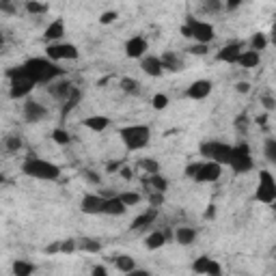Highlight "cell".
<instances>
[{
  "instance_id": "obj_1",
  "label": "cell",
  "mask_w": 276,
  "mask_h": 276,
  "mask_svg": "<svg viewBox=\"0 0 276 276\" xmlns=\"http://www.w3.org/2000/svg\"><path fill=\"white\" fill-rule=\"evenodd\" d=\"M26 76L32 80L35 84H50L52 80H56L59 76H63V69L56 67L50 59H30L22 65Z\"/></svg>"
},
{
  "instance_id": "obj_2",
  "label": "cell",
  "mask_w": 276,
  "mask_h": 276,
  "mask_svg": "<svg viewBox=\"0 0 276 276\" xmlns=\"http://www.w3.org/2000/svg\"><path fill=\"white\" fill-rule=\"evenodd\" d=\"M22 173L26 177H32V179H39V181L61 179V166L59 164H52V162H48L43 158H35V156H28L22 162Z\"/></svg>"
},
{
  "instance_id": "obj_3",
  "label": "cell",
  "mask_w": 276,
  "mask_h": 276,
  "mask_svg": "<svg viewBox=\"0 0 276 276\" xmlns=\"http://www.w3.org/2000/svg\"><path fill=\"white\" fill-rule=\"evenodd\" d=\"M119 136H121V141H123L127 151H141L147 147L151 141V129H149V125H143V123L123 125L119 129Z\"/></svg>"
},
{
  "instance_id": "obj_4",
  "label": "cell",
  "mask_w": 276,
  "mask_h": 276,
  "mask_svg": "<svg viewBox=\"0 0 276 276\" xmlns=\"http://www.w3.org/2000/svg\"><path fill=\"white\" fill-rule=\"evenodd\" d=\"M9 97L11 100H24V97H28L32 93V88H35V82L26 76V71H24V67H13L9 69Z\"/></svg>"
},
{
  "instance_id": "obj_5",
  "label": "cell",
  "mask_w": 276,
  "mask_h": 276,
  "mask_svg": "<svg viewBox=\"0 0 276 276\" xmlns=\"http://www.w3.org/2000/svg\"><path fill=\"white\" fill-rule=\"evenodd\" d=\"M199 151L205 160H214L218 164L226 166L231 160V153H233V145H226L220 141H205L199 145Z\"/></svg>"
},
{
  "instance_id": "obj_6",
  "label": "cell",
  "mask_w": 276,
  "mask_h": 276,
  "mask_svg": "<svg viewBox=\"0 0 276 276\" xmlns=\"http://www.w3.org/2000/svg\"><path fill=\"white\" fill-rule=\"evenodd\" d=\"M45 59H50L52 63H61V61H78L80 59V50L74 43H63V41H54L45 45Z\"/></svg>"
},
{
  "instance_id": "obj_7",
  "label": "cell",
  "mask_w": 276,
  "mask_h": 276,
  "mask_svg": "<svg viewBox=\"0 0 276 276\" xmlns=\"http://www.w3.org/2000/svg\"><path fill=\"white\" fill-rule=\"evenodd\" d=\"M255 199L265 205H272L276 201V179L270 170H259V186L255 192Z\"/></svg>"
},
{
  "instance_id": "obj_8",
  "label": "cell",
  "mask_w": 276,
  "mask_h": 276,
  "mask_svg": "<svg viewBox=\"0 0 276 276\" xmlns=\"http://www.w3.org/2000/svg\"><path fill=\"white\" fill-rule=\"evenodd\" d=\"M186 24H188L190 30H192V41L194 43H207L209 45L216 39V30L209 22H203V20H197V18H192V15H188Z\"/></svg>"
},
{
  "instance_id": "obj_9",
  "label": "cell",
  "mask_w": 276,
  "mask_h": 276,
  "mask_svg": "<svg viewBox=\"0 0 276 276\" xmlns=\"http://www.w3.org/2000/svg\"><path fill=\"white\" fill-rule=\"evenodd\" d=\"M220 175H222V164H218L214 160H203L199 170H197V175H194L192 179L199 181V183H214V181L220 179Z\"/></svg>"
},
{
  "instance_id": "obj_10",
  "label": "cell",
  "mask_w": 276,
  "mask_h": 276,
  "mask_svg": "<svg viewBox=\"0 0 276 276\" xmlns=\"http://www.w3.org/2000/svg\"><path fill=\"white\" fill-rule=\"evenodd\" d=\"M123 50H125V56H127V59H134V61H138V59H143V56L147 54V50H149V43H147V39H145V37H141V35H134V37H129L127 41H125Z\"/></svg>"
},
{
  "instance_id": "obj_11",
  "label": "cell",
  "mask_w": 276,
  "mask_h": 276,
  "mask_svg": "<svg viewBox=\"0 0 276 276\" xmlns=\"http://www.w3.org/2000/svg\"><path fill=\"white\" fill-rule=\"evenodd\" d=\"M214 91V84L212 80H194V82L186 88V97L190 100H207Z\"/></svg>"
},
{
  "instance_id": "obj_12",
  "label": "cell",
  "mask_w": 276,
  "mask_h": 276,
  "mask_svg": "<svg viewBox=\"0 0 276 276\" xmlns=\"http://www.w3.org/2000/svg\"><path fill=\"white\" fill-rule=\"evenodd\" d=\"M104 194H84L82 201H80V212L88 214V216H95V214H102L104 209Z\"/></svg>"
},
{
  "instance_id": "obj_13",
  "label": "cell",
  "mask_w": 276,
  "mask_h": 276,
  "mask_svg": "<svg viewBox=\"0 0 276 276\" xmlns=\"http://www.w3.org/2000/svg\"><path fill=\"white\" fill-rule=\"evenodd\" d=\"M48 117V108L43 104H39L35 100H26L24 104V119L28 121V123H39V121H43Z\"/></svg>"
},
{
  "instance_id": "obj_14",
  "label": "cell",
  "mask_w": 276,
  "mask_h": 276,
  "mask_svg": "<svg viewBox=\"0 0 276 276\" xmlns=\"http://www.w3.org/2000/svg\"><path fill=\"white\" fill-rule=\"evenodd\" d=\"M141 61V69L143 74H147L149 78H160L162 74H164V69H162V63H160V56L156 54H145Z\"/></svg>"
},
{
  "instance_id": "obj_15",
  "label": "cell",
  "mask_w": 276,
  "mask_h": 276,
  "mask_svg": "<svg viewBox=\"0 0 276 276\" xmlns=\"http://www.w3.org/2000/svg\"><path fill=\"white\" fill-rule=\"evenodd\" d=\"M244 50V48H242V43H226L224 48H220V50H218V54H216V61L218 63H226V65H235L238 63V56H240V52Z\"/></svg>"
},
{
  "instance_id": "obj_16",
  "label": "cell",
  "mask_w": 276,
  "mask_h": 276,
  "mask_svg": "<svg viewBox=\"0 0 276 276\" xmlns=\"http://www.w3.org/2000/svg\"><path fill=\"white\" fill-rule=\"evenodd\" d=\"M63 37H65V20L63 18H56V20H52L45 26L43 39H45L48 43H54V41H61Z\"/></svg>"
},
{
  "instance_id": "obj_17",
  "label": "cell",
  "mask_w": 276,
  "mask_h": 276,
  "mask_svg": "<svg viewBox=\"0 0 276 276\" xmlns=\"http://www.w3.org/2000/svg\"><path fill=\"white\" fill-rule=\"evenodd\" d=\"M125 212H127V207H125V203L119 199V194H110V197L104 199L102 214H106V216H123Z\"/></svg>"
},
{
  "instance_id": "obj_18",
  "label": "cell",
  "mask_w": 276,
  "mask_h": 276,
  "mask_svg": "<svg viewBox=\"0 0 276 276\" xmlns=\"http://www.w3.org/2000/svg\"><path fill=\"white\" fill-rule=\"evenodd\" d=\"M259 63H261V52H257V50H242L235 65H240L242 69H255V67H259Z\"/></svg>"
},
{
  "instance_id": "obj_19",
  "label": "cell",
  "mask_w": 276,
  "mask_h": 276,
  "mask_svg": "<svg viewBox=\"0 0 276 276\" xmlns=\"http://www.w3.org/2000/svg\"><path fill=\"white\" fill-rule=\"evenodd\" d=\"M156 218H158V207H149L145 214L134 218L132 224H129V231H141V229H145V226H149V224L156 222Z\"/></svg>"
},
{
  "instance_id": "obj_20",
  "label": "cell",
  "mask_w": 276,
  "mask_h": 276,
  "mask_svg": "<svg viewBox=\"0 0 276 276\" xmlns=\"http://www.w3.org/2000/svg\"><path fill=\"white\" fill-rule=\"evenodd\" d=\"M229 166L233 173H248V170H253V166H255V162H253V158L250 156H233L231 153V160H229Z\"/></svg>"
},
{
  "instance_id": "obj_21",
  "label": "cell",
  "mask_w": 276,
  "mask_h": 276,
  "mask_svg": "<svg viewBox=\"0 0 276 276\" xmlns=\"http://www.w3.org/2000/svg\"><path fill=\"white\" fill-rule=\"evenodd\" d=\"M82 125H84L86 129H91V132L100 134V132H104V129L110 125V119H108L106 115H91V117H86V119L82 121Z\"/></svg>"
},
{
  "instance_id": "obj_22",
  "label": "cell",
  "mask_w": 276,
  "mask_h": 276,
  "mask_svg": "<svg viewBox=\"0 0 276 276\" xmlns=\"http://www.w3.org/2000/svg\"><path fill=\"white\" fill-rule=\"evenodd\" d=\"M160 63H162V69L164 71H173V74H179L183 69V63L179 61V56L175 52H164L160 56Z\"/></svg>"
},
{
  "instance_id": "obj_23",
  "label": "cell",
  "mask_w": 276,
  "mask_h": 276,
  "mask_svg": "<svg viewBox=\"0 0 276 276\" xmlns=\"http://www.w3.org/2000/svg\"><path fill=\"white\" fill-rule=\"evenodd\" d=\"M175 242L179 246H192L197 242V229H192V226H177Z\"/></svg>"
},
{
  "instance_id": "obj_24",
  "label": "cell",
  "mask_w": 276,
  "mask_h": 276,
  "mask_svg": "<svg viewBox=\"0 0 276 276\" xmlns=\"http://www.w3.org/2000/svg\"><path fill=\"white\" fill-rule=\"evenodd\" d=\"M80 100H82V91H80V88H78V86H74V88H71V93L67 95V100H65V104H63L61 117H63V119H65V117H67V115H69V112H71V110H74V108L78 106V104H80Z\"/></svg>"
},
{
  "instance_id": "obj_25",
  "label": "cell",
  "mask_w": 276,
  "mask_h": 276,
  "mask_svg": "<svg viewBox=\"0 0 276 276\" xmlns=\"http://www.w3.org/2000/svg\"><path fill=\"white\" fill-rule=\"evenodd\" d=\"M145 186H147L149 190H158V192H166L168 190V179L162 173H153L149 175L147 179H145Z\"/></svg>"
},
{
  "instance_id": "obj_26",
  "label": "cell",
  "mask_w": 276,
  "mask_h": 276,
  "mask_svg": "<svg viewBox=\"0 0 276 276\" xmlns=\"http://www.w3.org/2000/svg\"><path fill=\"white\" fill-rule=\"evenodd\" d=\"M164 244H166V235L162 231H153L145 238V248L147 250H160Z\"/></svg>"
},
{
  "instance_id": "obj_27",
  "label": "cell",
  "mask_w": 276,
  "mask_h": 276,
  "mask_svg": "<svg viewBox=\"0 0 276 276\" xmlns=\"http://www.w3.org/2000/svg\"><path fill=\"white\" fill-rule=\"evenodd\" d=\"M115 267L121 274H129L136 267V259L129 255H119V257H115Z\"/></svg>"
},
{
  "instance_id": "obj_28",
  "label": "cell",
  "mask_w": 276,
  "mask_h": 276,
  "mask_svg": "<svg viewBox=\"0 0 276 276\" xmlns=\"http://www.w3.org/2000/svg\"><path fill=\"white\" fill-rule=\"evenodd\" d=\"M11 272L15 276H30L32 272H35V265H32L30 261H26V259H15L13 265H11Z\"/></svg>"
},
{
  "instance_id": "obj_29",
  "label": "cell",
  "mask_w": 276,
  "mask_h": 276,
  "mask_svg": "<svg viewBox=\"0 0 276 276\" xmlns=\"http://www.w3.org/2000/svg\"><path fill=\"white\" fill-rule=\"evenodd\" d=\"M71 88H74V84L71 82H54L52 80V86H50V93L54 97H59V100H67V95L71 93Z\"/></svg>"
},
{
  "instance_id": "obj_30",
  "label": "cell",
  "mask_w": 276,
  "mask_h": 276,
  "mask_svg": "<svg viewBox=\"0 0 276 276\" xmlns=\"http://www.w3.org/2000/svg\"><path fill=\"white\" fill-rule=\"evenodd\" d=\"M5 149L9 151V153H18L22 147H24V143H22V136L20 134H9V136H5Z\"/></svg>"
},
{
  "instance_id": "obj_31",
  "label": "cell",
  "mask_w": 276,
  "mask_h": 276,
  "mask_svg": "<svg viewBox=\"0 0 276 276\" xmlns=\"http://www.w3.org/2000/svg\"><path fill=\"white\" fill-rule=\"evenodd\" d=\"M136 166H138V168H143L147 175L160 173V170H162V168H160V162H158V160H153V158H141V160L136 162Z\"/></svg>"
},
{
  "instance_id": "obj_32",
  "label": "cell",
  "mask_w": 276,
  "mask_h": 276,
  "mask_svg": "<svg viewBox=\"0 0 276 276\" xmlns=\"http://www.w3.org/2000/svg\"><path fill=\"white\" fill-rule=\"evenodd\" d=\"M119 86H121V91H123V93H127V95H138V91H141V84H138V80L129 78V76L121 78Z\"/></svg>"
},
{
  "instance_id": "obj_33",
  "label": "cell",
  "mask_w": 276,
  "mask_h": 276,
  "mask_svg": "<svg viewBox=\"0 0 276 276\" xmlns=\"http://www.w3.org/2000/svg\"><path fill=\"white\" fill-rule=\"evenodd\" d=\"M267 35L265 32H255L253 37H250V50H257V52H263L267 48Z\"/></svg>"
},
{
  "instance_id": "obj_34",
  "label": "cell",
  "mask_w": 276,
  "mask_h": 276,
  "mask_svg": "<svg viewBox=\"0 0 276 276\" xmlns=\"http://www.w3.org/2000/svg\"><path fill=\"white\" fill-rule=\"evenodd\" d=\"M24 9H26L30 15H43V13L48 11V5L41 3V0H26Z\"/></svg>"
},
{
  "instance_id": "obj_35",
  "label": "cell",
  "mask_w": 276,
  "mask_h": 276,
  "mask_svg": "<svg viewBox=\"0 0 276 276\" xmlns=\"http://www.w3.org/2000/svg\"><path fill=\"white\" fill-rule=\"evenodd\" d=\"M52 141L56 145H61V147H65V145H69L71 143V136L67 129H63V127H54L52 129Z\"/></svg>"
},
{
  "instance_id": "obj_36",
  "label": "cell",
  "mask_w": 276,
  "mask_h": 276,
  "mask_svg": "<svg viewBox=\"0 0 276 276\" xmlns=\"http://www.w3.org/2000/svg\"><path fill=\"white\" fill-rule=\"evenodd\" d=\"M78 248L80 250H84V253H88V255H97V253H102V244L97 240H82L78 244Z\"/></svg>"
},
{
  "instance_id": "obj_37",
  "label": "cell",
  "mask_w": 276,
  "mask_h": 276,
  "mask_svg": "<svg viewBox=\"0 0 276 276\" xmlns=\"http://www.w3.org/2000/svg\"><path fill=\"white\" fill-rule=\"evenodd\" d=\"M119 199L125 203V207H134V205H138V203L143 201L141 192H132V190H127V192H121V194H119Z\"/></svg>"
},
{
  "instance_id": "obj_38",
  "label": "cell",
  "mask_w": 276,
  "mask_h": 276,
  "mask_svg": "<svg viewBox=\"0 0 276 276\" xmlns=\"http://www.w3.org/2000/svg\"><path fill=\"white\" fill-rule=\"evenodd\" d=\"M209 259H212V257H207V255L197 257V259H194V263H192V272L194 274H205L207 265H209Z\"/></svg>"
},
{
  "instance_id": "obj_39",
  "label": "cell",
  "mask_w": 276,
  "mask_h": 276,
  "mask_svg": "<svg viewBox=\"0 0 276 276\" xmlns=\"http://www.w3.org/2000/svg\"><path fill=\"white\" fill-rule=\"evenodd\" d=\"M263 153H265L267 162H276V138H265Z\"/></svg>"
},
{
  "instance_id": "obj_40",
  "label": "cell",
  "mask_w": 276,
  "mask_h": 276,
  "mask_svg": "<svg viewBox=\"0 0 276 276\" xmlns=\"http://www.w3.org/2000/svg\"><path fill=\"white\" fill-rule=\"evenodd\" d=\"M151 106L156 108V110H164V108L168 106V95L156 93V95H153V100H151Z\"/></svg>"
},
{
  "instance_id": "obj_41",
  "label": "cell",
  "mask_w": 276,
  "mask_h": 276,
  "mask_svg": "<svg viewBox=\"0 0 276 276\" xmlns=\"http://www.w3.org/2000/svg\"><path fill=\"white\" fill-rule=\"evenodd\" d=\"M149 205L151 207H162L164 205V192H158V190H149Z\"/></svg>"
},
{
  "instance_id": "obj_42",
  "label": "cell",
  "mask_w": 276,
  "mask_h": 276,
  "mask_svg": "<svg viewBox=\"0 0 276 276\" xmlns=\"http://www.w3.org/2000/svg\"><path fill=\"white\" fill-rule=\"evenodd\" d=\"M220 9H222V0H203V11L218 13Z\"/></svg>"
},
{
  "instance_id": "obj_43",
  "label": "cell",
  "mask_w": 276,
  "mask_h": 276,
  "mask_svg": "<svg viewBox=\"0 0 276 276\" xmlns=\"http://www.w3.org/2000/svg\"><path fill=\"white\" fill-rule=\"evenodd\" d=\"M78 250V242L76 240H61V253L63 255H71Z\"/></svg>"
},
{
  "instance_id": "obj_44",
  "label": "cell",
  "mask_w": 276,
  "mask_h": 276,
  "mask_svg": "<svg viewBox=\"0 0 276 276\" xmlns=\"http://www.w3.org/2000/svg\"><path fill=\"white\" fill-rule=\"evenodd\" d=\"M222 274V265L216 261V259H209V265H207V272L205 276H220Z\"/></svg>"
},
{
  "instance_id": "obj_45",
  "label": "cell",
  "mask_w": 276,
  "mask_h": 276,
  "mask_svg": "<svg viewBox=\"0 0 276 276\" xmlns=\"http://www.w3.org/2000/svg\"><path fill=\"white\" fill-rule=\"evenodd\" d=\"M117 18H119V13H117V11H104V13L100 15V24H104V26H108V24L117 22Z\"/></svg>"
},
{
  "instance_id": "obj_46",
  "label": "cell",
  "mask_w": 276,
  "mask_h": 276,
  "mask_svg": "<svg viewBox=\"0 0 276 276\" xmlns=\"http://www.w3.org/2000/svg\"><path fill=\"white\" fill-rule=\"evenodd\" d=\"M188 52L194 54V56H203V54L209 52V45H207V43H194V45L188 48Z\"/></svg>"
},
{
  "instance_id": "obj_47",
  "label": "cell",
  "mask_w": 276,
  "mask_h": 276,
  "mask_svg": "<svg viewBox=\"0 0 276 276\" xmlns=\"http://www.w3.org/2000/svg\"><path fill=\"white\" fill-rule=\"evenodd\" d=\"M82 179L86 181V183H93V186H97L102 179H100V175L95 173V170H82Z\"/></svg>"
},
{
  "instance_id": "obj_48",
  "label": "cell",
  "mask_w": 276,
  "mask_h": 276,
  "mask_svg": "<svg viewBox=\"0 0 276 276\" xmlns=\"http://www.w3.org/2000/svg\"><path fill=\"white\" fill-rule=\"evenodd\" d=\"M233 156H250V147L248 143H240L233 147Z\"/></svg>"
},
{
  "instance_id": "obj_49",
  "label": "cell",
  "mask_w": 276,
  "mask_h": 276,
  "mask_svg": "<svg viewBox=\"0 0 276 276\" xmlns=\"http://www.w3.org/2000/svg\"><path fill=\"white\" fill-rule=\"evenodd\" d=\"M261 104H263V108H265L267 112H272V110L276 108V100H274L272 95H263V97H261Z\"/></svg>"
},
{
  "instance_id": "obj_50",
  "label": "cell",
  "mask_w": 276,
  "mask_h": 276,
  "mask_svg": "<svg viewBox=\"0 0 276 276\" xmlns=\"http://www.w3.org/2000/svg\"><path fill=\"white\" fill-rule=\"evenodd\" d=\"M199 166H201V162H192V164H188L183 168V175L188 177V179H192L194 175H197V170H199Z\"/></svg>"
},
{
  "instance_id": "obj_51",
  "label": "cell",
  "mask_w": 276,
  "mask_h": 276,
  "mask_svg": "<svg viewBox=\"0 0 276 276\" xmlns=\"http://www.w3.org/2000/svg\"><path fill=\"white\" fill-rule=\"evenodd\" d=\"M119 175L123 177L125 181H132V179H134V170L129 168V166H125V164H121V168H119Z\"/></svg>"
},
{
  "instance_id": "obj_52",
  "label": "cell",
  "mask_w": 276,
  "mask_h": 276,
  "mask_svg": "<svg viewBox=\"0 0 276 276\" xmlns=\"http://www.w3.org/2000/svg\"><path fill=\"white\" fill-rule=\"evenodd\" d=\"M250 88L253 86H250V82H246V80L244 82H235V93H240V95H248Z\"/></svg>"
},
{
  "instance_id": "obj_53",
  "label": "cell",
  "mask_w": 276,
  "mask_h": 276,
  "mask_svg": "<svg viewBox=\"0 0 276 276\" xmlns=\"http://www.w3.org/2000/svg\"><path fill=\"white\" fill-rule=\"evenodd\" d=\"M246 127H248V117L246 115H238V117H235V129H242V132H244Z\"/></svg>"
},
{
  "instance_id": "obj_54",
  "label": "cell",
  "mask_w": 276,
  "mask_h": 276,
  "mask_svg": "<svg viewBox=\"0 0 276 276\" xmlns=\"http://www.w3.org/2000/svg\"><path fill=\"white\" fill-rule=\"evenodd\" d=\"M242 5H244V0H224V9L226 11H235V9H240Z\"/></svg>"
},
{
  "instance_id": "obj_55",
  "label": "cell",
  "mask_w": 276,
  "mask_h": 276,
  "mask_svg": "<svg viewBox=\"0 0 276 276\" xmlns=\"http://www.w3.org/2000/svg\"><path fill=\"white\" fill-rule=\"evenodd\" d=\"M91 274L93 276H106L108 274V267L106 265H93L91 267Z\"/></svg>"
},
{
  "instance_id": "obj_56",
  "label": "cell",
  "mask_w": 276,
  "mask_h": 276,
  "mask_svg": "<svg viewBox=\"0 0 276 276\" xmlns=\"http://www.w3.org/2000/svg\"><path fill=\"white\" fill-rule=\"evenodd\" d=\"M54 253H61V242H54V244L45 246V255H54Z\"/></svg>"
},
{
  "instance_id": "obj_57",
  "label": "cell",
  "mask_w": 276,
  "mask_h": 276,
  "mask_svg": "<svg viewBox=\"0 0 276 276\" xmlns=\"http://www.w3.org/2000/svg\"><path fill=\"white\" fill-rule=\"evenodd\" d=\"M0 11H5V13H15V7H13V3H0Z\"/></svg>"
},
{
  "instance_id": "obj_58",
  "label": "cell",
  "mask_w": 276,
  "mask_h": 276,
  "mask_svg": "<svg viewBox=\"0 0 276 276\" xmlns=\"http://www.w3.org/2000/svg\"><path fill=\"white\" fill-rule=\"evenodd\" d=\"M121 168V162H108V166H106V173H115V170Z\"/></svg>"
},
{
  "instance_id": "obj_59",
  "label": "cell",
  "mask_w": 276,
  "mask_h": 276,
  "mask_svg": "<svg viewBox=\"0 0 276 276\" xmlns=\"http://www.w3.org/2000/svg\"><path fill=\"white\" fill-rule=\"evenodd\" d=\"M179 30H181V35H183L186 39H192V30H190V26H188V24H183V26H181Z\"/></svg>"
},
{
  "instance_id": "obj_60",
  "label": "cell",
  "mask_w": 276,
  "mask_h": 276,
  "mask_svg": "<svg viewBox=\"0 0 276 276\" xmlns=\"http://www.w3.org/2000/svg\"><path fill=\"white\" fill-rule=\"evenodd\" d=\"M216 216V205H209V209L205 212V218H214Z\"/></svg>"
},
{
  "instance_id": "obj_61",
  "label": "cell",
  "mask_w": 276,
  "mask_h": 276,
  "mask_svg": "<svg viewBox=\"0 0 276 276\" xmlns=\"http://www.w3.org/2000/svg\"><path fill=\"white\" fill-rule=\"evenodd\" d=\"M255 121H257L259 125H265V123H267V115H261V117H257Z\"/></svg>"
},
{
  "instance_id": "obj_62",
  "label": "cell",
  "mask_w": 276,
  "mask_h": 276,
  "mask_svg": "<svg viewBox=\"0 0 276 276\" xmlns=\"http://www.w3.org/2000/svg\"><path fill=\"white\" fill-rule=\"evenodd\" d=\"M3 45H5V37L0 35V50H3Z\"/></svg>"
},
{
  "instance_id": "obj_63",
  "label": "cell",
  "mask_w": 276,
  "mask_h": 276,
  "mask_svg": "<svg viewBox=\"0 0 276 276\" xmlns=\"http://www.w3.org/2000/svg\"><path fill=\"white\" fill-rule=\"evenodd\" d=\"M0 3H13V0H0Z\"/></svg>"
}]
</instances>
